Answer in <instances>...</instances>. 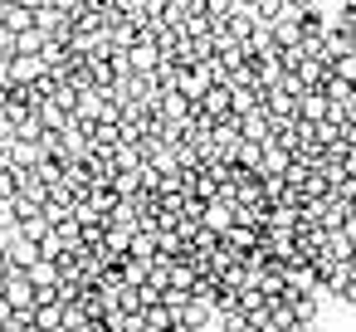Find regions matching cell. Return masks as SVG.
Instances as JSON below:
<instances>
[{
  "instance_id": "7a4b0ae2",
  "label": "cell",
  "mask_w": 356,
  "mask_h": 332,
  "mask_svg": "<svg viewBox=\"0 0 356 332\" xmlns=\"http://www.w3.org/2000/svg\"><path fill=\"white\" fill-rule=\"evenodd\" d=\"M332 74L346 79V84H356V54H337V59H332Z\"/></svg>"
},
{
  "instance_id": "3957f363",
  "label": "cell",
  "mask_w": 356,
  "mask_h": 332,
  "mask_svg": "<svg viewBox=\"0 0 356 332\" xmlns=\"http://www.w3.org/2000/svg\"><path fill=\"white\" fill-rule=\"evenodd\" d=\"M337 298H341V303H346V308H356V278H346V288H341V293H337Z\"/></svg>"
},
{
  "instance_id": "6da1fadb",
  "label": "cell",
  "mask_w": 356,
  "mask_h": 332,
  "mask_svg": "<svg viewBox=\"0 0 356 332\" xmlns=\"http://www.w3.org/2000/svg\"><path fill=\"white\" fill-rule=\"evenodd\" d=\"M288 308H293V317H298V322H317V317H322V293H317V288L293 293V288H288Z\"/></svg>"
},
{
  "instance_id": "277c9868",
  "label": "cell",
  "mask_w": 356,
  "mask_h": 332,
  "mask_svg": "<svg viewBox=\"0 0 356 332\" xmlns=\"http://www.w3.org/2000/svg\"><path fill=\"white\" fill-rule=\"evenodd\" d=\"M293 332H322V327H317V322H298Z\"/></svg>"
}]
</instances>
